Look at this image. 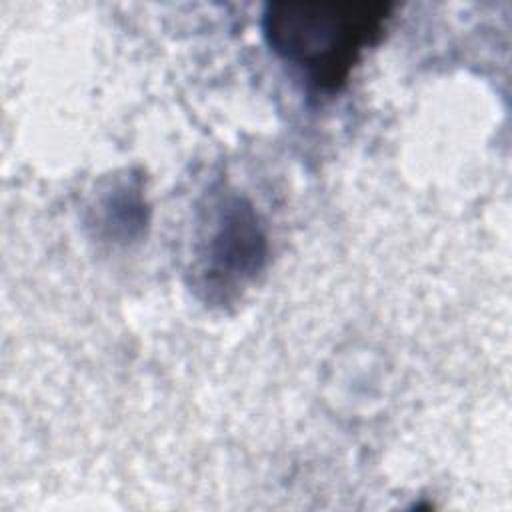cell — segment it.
I'll return each mask as SVG.
<instances>
[{
	"mask_svg": "<svg viewBox=\"0 0 512 512\" xmlns=\"http://www.w3.org/2000/svg\"><path fill=\"white\" fill-rule=\"evenodd\" d=\"M268 236L250 200L238 194L218 198L206 216L194 250V288L210 304L238 298L264 270Z\"/></svg>",
	"mask_w": 512,
	"mask_h": 512,
	"instance_id": "obj_2",
	"label": "cell"
},
{
	"mask_svg": "<svg viewBox=\"0 0 512 512\" xmlns=\"http://www.w3.org/2000/svg\"><path fill=\"white\" fill-rule=\"evenodd\" d=\"M388 2H270L262 34L270 50L318 92L340 90L390 18Z\"/></svg>",
	"mask_w": 512,
	"mask_h": 512,
	"instance_id": "obj_1",
	"label": "cell"
},
{
	"mask_svg": "<svg viewBox=\"0 0 512 512\" xmlns=\"http://www.w3.org/2000/svg\"><path fill=\"white\" fill-rule=\"evenodd\" d=\"M94 204L92 224L108 240H132L146 224V204L138 178H118Z\"/></svg>",
	"mask_w": 512,
	"mask_h": 512,
	"instance_id": "obj_3",
	"label": "cell"
}]
</instances>
